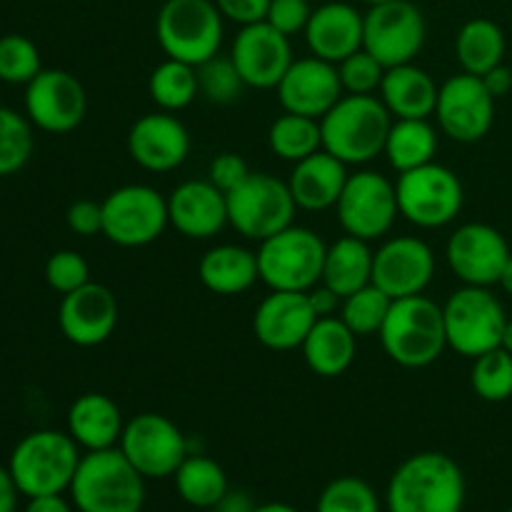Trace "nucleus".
Segmentation results:
<instances>
[{"instance_id": "f257e3e1", "label": "nucleus", "mask_w": 512, "mask_h": 512, "mask_svg": "<svg viewBox=\"0 0 512 512\" xmlns=\"http://www.w3.org/2000/svg\"><path fill=\"white\" fill-rule=\"evenodd\" d=\"M465 475L450 455L425 450L395 468L385 490L388 512H463Z\"/></svg>"}, {"instance_id": "f03ea898", "label": "nucleus", "mask_w": 512, "mask_h": 512, "mask_svg": "<svg viewBox=\"0 0 512 512\" xmlns=\"http://www.w3.org/2000/svg\"><path fill=\"white\" fill-rule=\"evenodd\" d=\"M393 115L378 95L345 93L320 118L323 150L345 165H365L385 150Z\"/></svg>"}, {"instance_id": "7ed1b4c3", "label": "nucleus", "mask_w": 512, "mask_h": 512, "mask_svg": "<svg viewBox=\"0 0 512 512\" xmlns=\"http://www.w3.org/2000/svg\"><path fill=\"white\" fill-rule=\"evenodd\" d=\"M385 355L400 368H428L448 348L443 305L428 295H410L393 300L390 313L380 330Z\"/></svg>"}, {"instance_id": "20e7f679", "label": "nucleus", "mask_w": 512, "mask_h": 512, "mask_svg": "<svg viewBox=\"0 0 512 512\" xmlns=\"http://www.w3.org/2000/svg\"><path fill=\"white\" fill-rule=\"evenodd\" d=\"M68 493L78 512H140L145 478L120 448L93 450L80 458Z\"/></svg>"}, {"instance_id": "39448f33", "label": "nucleus", "mask_w": 512, "mask_h": 512, "mask_svg": "<svg viewBox=\"0 0 512 512\" xmlns=\"http://www.w3.org/2000/svg\"><path fill=\"white\" fill-rule=\"evenodd\" d=\"M80 458V445L70 438V433L35 430L15 445L8 470L25 498L63 495L70 490Z\"/></svg>"}, {"instance_id": "423d86ee", "label": "nucleus", "mask_w": 512, "mask_h": 512, "mask_svg": "<svg viewBox=\"0 0 512 512\" xmlns=\"http://www.w3.org/2000/svg\"><path fill=\"white\" fill-rule=\"evenodd\" d=\"M223 13L215 0H165L155 20L163 53L188 65H203L223 45Z\"/></svg>"}, {"instance_id": "0eeeda50", "label": "nucleus", "mask_w": 512, "mask_h": 512, "mask_svg": "<svg viewBox=\"0 0 512 512\" xmlns=\"http://www.w3.org/2000/svg\"><path fill=\"white\" fill-rule=\"evenodd\" d=\"M328 245L315 230L303 225H288L270 235L258 248L260 280L270 290L308 293L323 278V263Z\"/></svg>"}, {"instance_id": "6e6552de", "label": "nucleus", "mask_w": 512, "mask_h": 512, "mask_svg": "<svg viewBox=\"0 0 512 512\" xmlns=\"http://www.w3.org/2000/svg\"><path fill=\"white\" fill-rule=\"evenodd\" d=\"M443 320L448 348L463 358L475 360L488 350L500 348L508 315L490 288L463 285L445 300Z\"/></svg>"}, {"instance_id": "1a4fd4ad", "label": "nucleus", "mask_w": 512, "mask_h": 512, "mask_svg": "<svg viewBox=\"0 0 512 512\" xmlns=\"http://www.w3.org/2000/svg\"><path fill=\"white\" fill-rule=\"evenodd\" d=\"M395 193H398L400 215L425 230L445 228L453 223L465 203V190L458 173L435 160L408 173H398Z\"/></svg>"}, {"instance_id": "9d476101", "label": "nucleus", "mask_w": 512, "mask_h": 512, "mask_svg": "<svg viewBox=\"0 0 512 512\" xmlns=\"http://www.w3.org/2000/svg\"><path fill=\"white\" fill-rule=\"evenodd\" d=\"M228 220L243 238L268 240L293 225L298 205L288 183L270 173H250L243 183L228 195Z\"/></svg>"}, {"instance_id": "9b49d317", "label": "nucleus", "mask_w": 512, "mask_h": 512, "mask_svg": "<svg viewBox=\"0 0 512 512\" xmlns=\"http://www.w3.org/2000/svg\"><path fill=\"white\" fill-rule=\"evenodd\" d=\"M168 225V198L150 185H120L103 200V235L120 248H145Z\"/></svg>"}, {"instance_id": "f8f14e48", "label": "nucleus", "mask_w": 512, "mask_h": 512, "mask_svg": "<svg viewBox=\"0 0 512 512\" xmlns=\"http://www.w3.org/2000/svg\"><path fill=\"white\" fill-rule=\"evenodd\" d=\"M425 18L410 0L370 5L363 15V48L383 68L413 63L425 45Z\"/></svg>"}, {"instance_id": "ddd939ff", "label": "nucleus", "mask_w": 512, "mask_h": 512, "mask_svg": "<svg viewBox=\"0 0 512 512\" xmlns=\"http://www.w3.org/2000/svg\"><path fill=\"white\" fill-rule=\"evenodd\" d=\"M118 448L145 480L173 478L190 455L183 430L160 413H140L130 418Z\"/></svg>"}, {"instance_id": "4468645a", "label": "nucleus", "mask_w": 512, "mask_h": 512, "mask_svg": "<svg viewBox=\"0 0 512 512\" xmlns=\"http://www.w3.org/2000/svg\"><path fill=\"white\" fill-rule=\"evenodd\" d=\"M335 210L345 235L368 243L383 238L400 215L395 183L375 170H360L348 178Z\"/></svg>"}, {"instance_id": "2eb2a0df", "label": "nucleus", "mask_w": 512, "mask_h": 512, "mask_svg": "<svg viewBox=\"0 0 512 512\" xmlns=\"http://www.w3.org/2000/svg\"><path fill=\"white\" fill-rule=\"evenodd\" d=\"M435 118L440 130L455 143H478L493 128L495 98L480 75H453L440 85Z\"/></svg>"}, {"instance_id": "dca6fc26", "label": "nucleus", "mask_w": 512, "mask_h": 512, "mask_svg": "<svg viewBox=\"0 0 512 512\" xmlns=\"http://www.w3.org/2000/svg\"><path fill=\"white\" fill-rule=\"evenodd\" d=\"M88 113V95L73 73L43 68L25 85V115L35 128L63 135L78 128Z\"/></svg>"}, {"instance_id": "f3484780", "label": "nucleus", "mask_w": 512, "mask_h": 512, "mask_svg": "<svg viewBox=\"0 0 512 512\" xmlns=\"http://www.w3.org/2000/svg\"><path fill=\"white\" fill-rule=\"evenodd\" d=\"M510 255L505 235L488 223L460 225L445 245V260L455 278L478 288H493L500 283Z\"/></svg>"}, {"instance_id": "a211bd4d", "label": "nucleus", "mask_w": 512, "mask_h": 512, "mask_svg": "<svg viewBox=\"0 0 512 512\" xmlns=\"http://www.w3.org/2000/svg\"><path fill=\"white\" fill-rule=\"evenodd\" d=\"M435 275V253L415 235L390 238L375 250L373 285L393 300L425 293Z\"/></svg>"}, {"instance_id": "6ab92c4d", "label": "nucleus", "mask_w": 512, "mask_h": 512, "mask_svg": "<svg viewBox=\"0 0 512 512\" xmlns=\"http://www.w3.org/2000/svg\"><path fill=\"white\" fill-rule=\"evenodd\" d=\"M230 58L243 75L245 85L258 90L278 88L295 60L288 35L275 30L265 20L240 28L230 48Z\"/></svg>"}, {"instance_id": "aec40b11", "label": "nucleus", "mask_w": 512, "mask_h": 512, "mask_svg": "<svg viewBox=\"0 0 512 512\" xmlns=\"http://www.w3.org/2000/svg\"><path fill=\"white\" fill-rule=\"evenodd\" d=\"M128 155L148 173H170L190 155V133L173 113H148L128 130Z\"/></svg>"}, {"instance_id": "412c9836", "label": "nucleus", "mask_w": 512, "mask_h": 512, "mask_svg": "<svg viewBox=\"0 0 512 512\" xmlns=\"http://www.w3.org/2000/svg\"><path fill=\"white\" fill-rule=\"evenodd\" d=\"M275 90L285 113L308 115L315 120L323 118L345 95L338 65L315 55L293 60Z\"/></svg>"}, {"instance_id": "4be33fe9", "label": "nucleus", "mask_w": 512, "mask_h": 512, "mask_svg": "<svg viewBox=\"0 0 512 512\" xmlns=\"http://www.w3.org/2000/svg\"><path fill=\"white\" fill-rule=\"evenodd\" d=\"M58 325L65 340L78 348L103 345L118 328V300L105 285L90 280L83 288L63 295Z\"/></svg>"}, {"instance_id": "5701e85b", "label": "nucleus", "mask_w": 512, "mask_h": 512, "mask_svg": "<svg viewBox=\"0 0 512 512\" xmlns=\"http://www.w3.org/2000/svg\"><path fill=\"white\" fill-rule=\"evenodd\" d=\"M315 320L318 315H315L308 293L273 290L255 308L253 333L263 348L283 353V350H295L305 343Z\"/></svg>"}, {"instance_id": "b1692460", "label": "nucleus", "mask_w": 512, "mask_h": 512, "mask_svg": "<svg viewBox=\"0 0 512 512\" xmlns=\"http://www.w3.org/2000/svg\"><path fill=\"white\" fill-rule=\"evenodd\" d=\"M170 225L190 240H210L230 225L228 198L210 180H185L168 195Z\"/></svg>"}, {"instance_id": "393cba45", "label": "nucleus", "mask_w": 512, "mask_h": 512, "mask_svg": "<svg viewBox=\"0 0 512 512\" xmlns=\"http://www.w3.org/2000/svg\"><path fill=\"white\" fill-rule=\"evenodd\" d=\"M305 43L315 58L338 65L363 48V13L340 0H325L313 8L305 28Z\"/></svg>"}, {"instance_id": "a878e982", "label": "nucleus", "mask_w": 512, "mask_h": 512, "mask_svg": "<svg viewBox=\"0 0 512 512\" xmlns=\"http://www.w3.org/2000/svg\"><path fill=\"white\" fill-rule=\"evenodd\" d=\"M348 178V165L343 160L330 155L328 150H318L310 158L293 163L288 188L298 210L320 213L338 205Z\"/></svg>"}, {"instance_id": "bb28decb", "label": "nucleus", "mask_w": 512, "mask_h": 512, "mask_svg": "<svg viewBox=\"0 0 512 512\" xmlns=\"http://www.w3.org/2000/svg\"><path fill=\"white\" fill-rule=\"evenodd\" d=\"M123 430V410L110 395L85 393L70 405L68 433L85 453L118 448Z\"/></svg>"}, {"instance_id": "cd10ccee", "label": "nucleus", "mask_w": 512, "mask_h": 512, "mask_svg": "<svg viewBox=\"0 0 512 512\" xmlns=\"http://www.w3.org/2000/svg\"><path fill=\"white\" fill-rule=\"evenodd\" d=\"M438 90V83L428 70L418 68L415 63H405L385 70L378 93L395 120H428L430 115H435Z\"/></svg>"}, {"instance_id": "c85d7f7f", "label": "nucleus", "mask_w": 512, "mask_h": 512, "mask_svg": "<svg viewBox=\"0 0 512 512\" xmlns=\"http://www.w3.org/2000/svg\"><path fill=\"white\" fill-rule=\"evenodd\" d=\"M308 368L320 378H340L348 373L358 353V335L338 318H318L305 343L300 345Z\"/></svg>"}, {"instance_id": "c756f323", "label": "nucleus", "mask_w": 512, "mask_h": 512, "mask_svg": "<svg viewBox=\"0 0 512 512\" xmlns=\"http://www.w3.org/2000/svg\"><path fill=\"white\" fill-rule=\"evenodd\" d=\"M198 278L215 295H243L260 280L258 253L233 243L215 245L200 258Z\"/></svg>"}, {"instance_id": "7c9ffc66", "label": "nucleus", "mask_w": 512, "mask_h": 512, "mask_svg": "<svg viewBox=\"0 0 512 512\" xmlns=\"http://www.w3.org/2000/svg\"><path fill=\"white\" fill-rule=\"evenodd\" d=\"M373 260L375 253L370 250L368 240L353 238V235L338 238L325 250L320 283L340 298H348L355 290L373 283Z\"/></svg>"}, {"instance_id": "2f4dec72", "label": "nucleus", "mask_w": 512, "mask_h": 512, "mask_svg": "<svg viewBox=\"0 0 512 512\" xmlns=\"http://www.w3.org/2000/svg\"><path fill=\"white\" fill-rule=\"evenodd\" d=\"M505 33L495 20L473 18L458 30L455 38V58H458L463 73L480 75L503 63L505 58Z\"/></svg>"}, {"instance_id": "473e14b6", "label": "nucleus", "mask_w": 512, "mask_h": 512, "mask_svg": "<svg viewBox=\"0 0 512 512\" xmlns=\"http://www.w3.org/2000/svg\"><path fill=\"white\" fill-rule=\"evenodd\" d=\"M383 153L390 168L398 173H408L420 165L433 163L435 153H438V130L430 125V120H393Z\"/></svg>"}, {"instance_id": "72a5a7b5", "label": "nucleus", "mask_w": 512, "mask_h": 512, "mask_svg": "<svg viewBox=\"0 0 512 512\" xmlns=\"http://www.w3.org/2000/svg\"><path fill=\"white\" fill-rule=\"evenodd\" d=\"M175 493L190 508L213 510L228 493V475L223 465L215 463L208 455H188L173 475Z\"/></svg>"}, {"instance_id": "f704fd0d", "label": "nucleus", "mask_w": 512, "mask_h": 512, "mask_svg": "<svg viewBox=\"0 0 512 512\" xmlns=\"http://www.w3.org/2000/svg\"><path fill=\"white\" fill-rule=\"evenodd\" d=\"M150 100L165 113H180L200 95L198 68L183 60L165 58L148 78Z\"/></svg>"}, {"instance_id": "c9c22d12", "label": "nucleus", "mask_w": 512, "mask_h": 512, "mask_svg": "<svg viewBox=\"0 0 512 512\" xmlns=\"http://www.w3.org/2000/svg\"><path fill=\"white\" fill-rule=\"evenodd\" d=\"M268 145L280 160L300 163L313 153L323 150V133H320V120L308 115L283 113L273 120L268 130Z\"/></svg>"}, {"instance_id": "e433bc0d", "label": "nucleus", "mask_w": 512, "mask_h": 512, "mask_svg": "<svg viewBox=\"0 0 512 512\" xmlns=\"http://www.w3.org/2000/svg\"><path fill=\"white\" fill-rule=\"evenodd\" d=\"M393 298L385 295L378 285H365V288L355 290L353 295L343 298L340 303V320L353 330L358 338H370V335H380L385 318L390 313Z\"/></svg>"}, {"instance_id": "4c0bfd02", "label": "nucleus", "mask_w": 512, "mask_h": 512, "mask_svg": "<svg viewBox=\"0 0 512 512\" xmlns=\"http://www.w3.org/2000/svg\"><path fill=\"white\" fill-rule=\"evenodd\" d=\"M473 393L485 403H505L512 398V355L495 348L478 355L470 370Z\"/></svg>"}, {"instance_id": "58836bf2", "label": "nucleus", "mask_w": 512, "mask_h": 512, "mask_svg": "<svg viewBox=\"0 0 512 512\" xmlns=\"http://www.w3.org/2000/svg\"><path fill=\"white\" fill-rule=\"evenodd\" d=\"M25 115L0 105V178L25 168L33 155V128Z\"/></svg>"}, {"instance_id": "ea45409f", "label": "nucleus", "mask_w": 512, "mask_h": 512, "mask_svg": "<svg viewBox=\"0 0 512 512\" xmlns=\"http://www.w3.org/2000/svg\"><path fill=\"white\" fill-rule=\"evenodd\" d=\"M315 512H383L373 485L355 475L330 480L320 493Z\"/></svg>"}, {"instance_id": "a19ab883", "label": "nucleus", "mask_w": 512, "mask_h": 512, "mask_svg": "<svg viewBox=\"0 0 512 512\" xmlns=\"http://www.w3.org/2000/svg\"><path fill=\"white\" fill-rule=\"evenodd\" d=\"M198 85L200 95H203L208 103L213 105H230L243 95V90L248 88L243 80V75L235 68L233 58H223V55H215V58L205 60L203 65H198Z\"/></svg>"}, {"instance_id": "79ce46f5", "label": "nucleus", "mask_w": 512, "mask_h": 512, "mask_svg": "<svg viewBox=\"0 0 512 512\" xmlns=\"http://www.w3.org/2000/svg\"><path fill=\"white\" fill-rule=\"evenodd\" d=\"M43 70L38 45L30 38L10 33L0 38V80L10 85H28Z\"/></svg>"}, {"instance_id": "37998d69", "label": "nucleus", "mask_w": 512, "mask_h": 512, "mask_svg": "<svg viewBox=\"0 0 512 512\" xmlns=\"http://www.w3.org/2000/svg\"><path fill=\"white\" fill-rule=\"evenodd\" d=\"M385 70L373 55L365 48H360L358 53L348 55L345 60L338 63V75L343 90L350 95H375L380 90V83L385 78Z\"/></svg>"}, {"instance_id": "c03bdc74", "label": "nucleus", "mask_w": 512, "mask_h": 512, "mask_svg": "<svg viewBox=\"0 0 512 512\" xmlns=\"http://www.w3.org/2000/svg\"><path fill=\"white\" fill-rule=\"evenodd\" d=\"M45 280L55 293L68 295L90 283V265L75 250H58L45 263Z\"/></svg>"}, {"instance_id": "a18cd8bd", "label": "nucleus", "mask_w": 512, "mask_h": 512, "mask_svg": "<svg viewBox=\"0 0 512 512\" xmlns=\"http://www.w3.org/2000/svg\"><path fill=\"white\" fill-rule=\"evenodd\" d=\"M310 15H313L310 0H270L265 23H270L275 30L293 38V35L305 33Z\"/></svg>"}, {"instance_id": "49530a36", "label": "nucleus", "mask_w": 512, "mask_h": 512, "mask_svg": "<svg viewBox=\"0 0 512 512\" xmlns=\"http://www.w3.org/2000/svg\"><path fill=\"white\" fill-rule=\"evenodd\" d=\"M253 170L248 168L243 155L238 153H220L210 160V168H208V180L215 185L218 190H223L225 195L230 190L238 188Z\"/></svg>"}, {"instance_id": "de8ad7c7", "label": "nucleus", "mask_w": 512, "mask_h": 512, "mask_svg": "<svg viewBox=\"0 0 512 512\" xmlns=\"http://www.w3.org/2000/svg\"><path fill=\"white\" fill-rule=\"evenodd\" d=\"M68 228L75 235L83 238H93V235H103V203L95 200H75L65 213Z\"/></svg>"}, {"instance_id": "09e8293b", "label": "nucleus", "mask_w": 512, "mask_h": 512, "mask_svg": "<svg viewBox=\"0 0 512 512\" xmlns=\"http://www.w3.org/2000/svg\"><path fill=\"white\" fill-rule=\"evenodd\" d=\"M215 5H218L225 20L238 23L243 28V25H253L265 20L270 0H215Z\"/></svg>"}, {"instance_id": "8fccbe9b", "label": "nucleus", "mask_w": 512, "mask_h": 512, "mask_svg": "<svg viewBox=\"0 0 512 512\" xmlns=\"http://www.w3.org/2000/svg\"><path fill=\"white\" fill-rule=\"evenodd\" d=\"M308 298L310 303H313V310L318 318H330V315L338 313L340 303H343V298L335 295L330 288H325L323 283H318L313 290H308Z\"/></svg>"}, {"instance_id": "3c124183", "label": "nucleus", "mask_w": 512, "mask_h": 512, "mask_svg": "<svg viewBox=\"0 0 512 512\" xmlns=\"http://www.w3.org/2000/svg\"><path fill=\"white\" fill-rule=\"evenodd\" d=\"M483 83L495 100L503 98V95H508L512 90V70L503 63L495 65L493 70H488V73L483 75Z\"/></svg>"}, {"instance_id": "603ef678", "label": "nucleus", "mask_w": 512, "mask_h": 512, "mask_svg": "<svg viewBox=\"0 0 512 512\" xmlns=\"http://www.w3.org/2000/svg\"><path fill=\"white\" fill-rule=\"evenodd\" d=\"M255 508L258 505L253 503V498L245 490H228L223 500L215 505L213 512H255Z\"/></svg>"}, {"instance_id": "864d4df0", "label": "nucleus", "mask_w": 512, "mask_h": 512, "mask_svg": "<svg viewBox=\"0 0 512 512\" xmlns=\"http://www.w3.org/2000/svg\"><path fill=\"white\" fill-rule=\"evenodd\" d=\"M18 485H15L13 475L8 468L0 465V512H15L18 508Z\"/></svg>"}, {"instance_id": "5fc2aeb1", "label": "nucleus", "mask_w": 512, "mask_h": 512, "mask_svg": "<svg viewBox=\"0 0 512 512\" xmlns=\"http://www.w3.org/2000/svg\"><path fill=\"white\" fill-rule=\"evenodd\" d=\"M25 512H73V505L63 495H38V498H28Z\"/></svg>"}, {"instance_id": "6e6d98bb", "label": "nucleus", "mask_w": 512, "mask_h": 512, "mask_svg": "<svg viewBox=\"0 0 512 512\" xmlns=\"http://www.w3.org/2000/svg\"><path fill=\"white\" fill-rule=\"evenodd\" d=\"M500 288L505 290V293L510 295L512 298V255H510V260L508 263H505V268H503V275H500Z\"/></svg>"}, {"instance_id": "4d7b16f0", "label": "nucleus", "mask_w": 512, "mask_h": 512, "mask_svg": "<svg viewBox=\"0 0 512 512\" xmlns=\"http://www.w3.org/2000/svg\"><path fill=\"white\" fill-rule=\"evenodd\" d=\"M255 512H300V510L293 508V505H288V503H263L255 508Z\"/></svg>"}, {"instance_id": "13d9d810", "label": "nucleus", "mask_w": 512, "mask_h": 512, "mask_svg": "<svg viewBox=\"0 0 512 512\" xmlns=\"http://www.w3.org/2000/svg\"><path fill=\"white\" fill-rule=\"evenodd\" d=\"M500 348L508 350V353L512 355V320H508L503 328V338H500Z\"/></svg>"}, {"instance_id": "bf43d9fd", "label": "nucleus", "mask_w": 512, "mask_h": 512, "mask_svg": "<svg viewBox=\"0 0 512 512\" xmlns=\"http://www.w3.org/2000/svg\"><path fill=\"white\" fill-rule=\"evenodd\" d=\"M363 3H368V5H380V3H390V0H363Z\"/></svg>"}, {"instance_id": "052dcab7", "label": "nucleus", "mask_w": 512, "mask_h": 512, "mask_svg": "<svg viewBox=\"0 0 512 512\" xmlns=\"http://www.w3.org/2000/svg\"><path fill=\"white\" fill-rule=\"evenodd\" d=\"M508 512H512V505H510V508H508Z\"/></svg>"}]
</instances>
